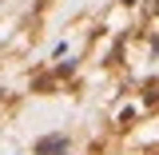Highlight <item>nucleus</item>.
I'll list each match as a JSON object with an SVG mask.
<instances>
[{"instance_id": "nucleus-1", "label": "nucleus", "mask_w": 159, "mask_h": 155, "mask_svg": "<svg viewBox=\"0 0 159 155\" xmlns=\"http://www.w3.org/2000/svg\"><path fill=\"white\" fill-rule=\"evenodd\" d=\"M64 143H68L64 135H56V139H40L36 151H40V155H60V151H64Z\"/></svg>"}]
</instances>
